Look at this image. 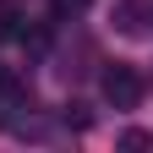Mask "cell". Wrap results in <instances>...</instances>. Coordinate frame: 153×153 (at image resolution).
I'll list each match as a JSON object with an SVG mask.
<instances>
[{"instance_id": "4", "label": "cell", "mask_w": 153, "mask_h": 153, "mask_svg": "<svg viewBox=\"0 0 153 153\" xmlns=\"http://www.w3.org/2000/svg\"><path fill=\"white\" fill-rule=\"evenodd\" d=\"M49 6H55V16H76V11L88 6V0H49Z\"/></svg>"}, {"instance_id": "1", "label": "cell", "mask_w": 153, "mask_h": 153, "mask_svg": "<svg viewBox=\"0 0 153 153\" xmlns=\"http://www.w3.org/2000/svg\"><path fill=\"white\" fill-rule=\"evenodd\" d=\"M104 99L115 104V109H137L142 104V76H137V66H126V60H115V66H104Z\"/></svg>"}, {"instance_id": "5", "label": "cell", "mask_w": 153, "mask_h": 153, "mask_svg": "<svg viewBox=\"0 0 153 153\" xmlns=\"http://www.w3.org/2000/svg\"><path fill=\"white\" fill-rule=\"evenodd\" d=\"M153 137H148V131H126V137H120V148H148Z\"/></svg>"}, {"instance_id": "2", "label": "cell", "mask_w": 153, "mask_h": 153, "mask_svg": "<svg viewBox=\"0 0 153 153\" xmlns=\"http://www.w3.org/2000/svg\"><path fill=\"white\" fill-rule=\"evenodd\" d=\"M115 27H120L126 38H142L148 22H153V0H115V16H109Z\"/></svg>"}, {"instance_id": "3", "label": "cell", "mask_w": 153, "mask_h": 153, "mask_svg": "<svg viewBox=\"0 0 153 153\" xmlns=\"http://www.w3.org/2000/svg\"><path fill=\"white\" fill-rule=\"evenodd\" d=\"M0 99H27V82L16 71H0Z\"/></svg>"}]
</instances>
